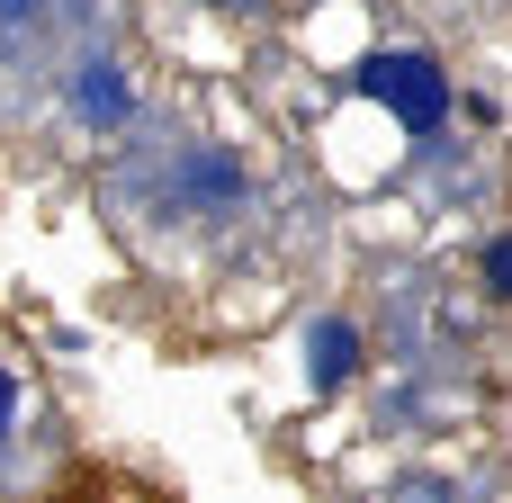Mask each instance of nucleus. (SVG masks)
Segmentation results:
<instances>
[{
	"instance_id": "nucleus-4",
	"label": "nucleus",
	"mask_w": 512,
	"mask_h": 503,
	"mask_svg": "<svg viewBox=\"0 0 512 503\" xmlns=\"http://www.w3.org/2000/svg\"><path fill=\"white\" fill-rule=\"evenodd\" d=\"M486 279H495V297H512V234L486 252Z\"/></svg>"
},
{
	"instance_id": "nucleus-2",
	"label": "nucleus",
	"mask_w": 512,
	"mask_h": 503,
	"mask_svg": "<svg viewBox=\"0 0 512 503\" xmlns=\"http://www.w3.org/2000/svg\"><path fill=\"white\" fill-rule=\"evenodd\" d=\"M351 369H360V333H351V324H315V342H306V378H315V387H342Z\"/></svg>"
},
{
	"instance_id": "nucleus-6",
	"label": "nucleus",
	"mask_w": 512,
	"mask_h": 503,
	"mask_svg": "<svg viewBox=\"0 0 512 503\" xmlns=\"http://www.w3.org/2000/svg\"><path fill=\"white\" fill-rule=\"evenodd\" d=\"M216 9H252V0H216Z\"/></svg>"
},
{
	"instance_id": "nucleus-1",
	"label": "nucleus",
	"mask_w": 512,
	"mask_h": 503,
	"mask_svg": "<svg viewBox=\"0 0 512 503\" xmlns=\"http://www.w3.org/2000/svg\"><path fill=\"white\" fill-rule=\"evenodd\" d=\"M351 81H360L369 99H387L414 135H432V126L450 117V81H441V63H432V54H369Z\"/></svg>"
},
{
	"instance_id": "nucleus-5",
	"label": "nucleus",
	"mask_w": 512,
	"mask_h": 503,
	"mask_svg": "<svg viewBox=\"0 0 512 503\" xmlns=\"http://www.w3.org/2000/svg\"><path fill=\"white\" fill-rule=\"evenodd\" d=\"M9 405H18V387H9V369H0V432H9Z\"/></svg>"
},
{
	"instance_id": "nucleus-3",
	"label": "nucleus",
	"mask_w": 512,
	"mask_h": 503,
	"mask_svg": "<svg viewBox=\"0 0 512 503\" xmlns=\"http://www.w3.org/2000/svg\"><path fill=\"white\" fill-rule=\"evenodd\" d=\"M81 108H90L99 126H117V117H126V81H117L108 63H90V72H81Z\"/></svg>"
}]
</instances>
